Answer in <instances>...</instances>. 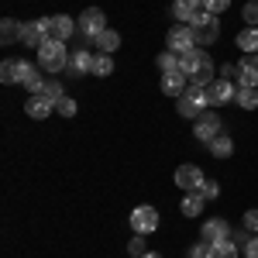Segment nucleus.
Returning a JSON list of instances; mask_svg holds the SVG:
<instances>
[{"instance_id": "nucleus-36", "label": "nucleus", "mask_w": 258, "mask_h": 258, "mask_svg": "<svg viewBox=\"0 0 258 258\" xmlns=\"http://www.w3.org/2000/svg\"><path fill=\"white\" fill-rule=\"evenodd\" d=\"M200 193H203V200H217V197H220V186H217V182H214V179H207Z\"/></svg>"}, {"instance_id": "nucleus-20", "label": "nucleus", "mask_w": 258, "mask_h": 258, "mask_svg": "<svg viewBox=\"0 0 258 258\" xmlns=\"http://www.w3.org/2000/svg\"><path fill=\"white\" fill-rule=\"evenodd\" d=\"M238 48L244 52V55H258V28L238 31Z\"/></svg>"}, {"instance_id": "nucleus-25", "label": "nucleus", "mask_w": 258, "mask_h": 258, "mask_svg": "<svg viewBox=\"0 0 258 258\" xmlns=\"http://www.w3.org/2000/svg\"><path fill=\"white\" fill-rule=\"evenodd\" d=\"M110 73H114V59H110L107 52H97V55H93V69H90V76H100V80H103V76H110Z\"/></svg>"}, {"instance_id": "nucleus-16", "label": "nucleus", "mask_w": 258, "mask_h": 258, "mask_svg": "<svg viewBox=\"0 0 258 258\" xmlns=\"http://www.w3.org/2000/svg\"><path fill=\"white\" fill-rule=\"evenodd\" d=\"M93 69V52H86V48H73L69 52V66H66V73L69 76H86Z\"/></svg>"}, {"instance_id": "nucleus-32", "label": "nucleus", "mask_w": 258, "mask_h": 258, "mask_svg": "<svg viewBox=\"0 0 258 258\" xmlns=\"http://www.w3.org/2000/svg\"><path fill=\"white\" fill-rule=\"evenodd\" d=\"M127 255H131V258L148 255V251H145V234H135V238L127 241Z\"/></svg>"}, {"instance_id": "nucleus-35", "label": "nucleus", "mask_w": 258, "mask_h": 258, "mask_svg": "<svg viewBox=\"0 0 258 258\" xmlns=\"http://www.w3.org/2000/svg\"><path fill=\"white\" fill-rule=\"evenodd\" d=\"M55 110H59L62 117H76V100H73V97H62L59 103H55Z\"/></svg>"}, {"instance_id": "nucleus-2", "label": "nucleus", "mask_w": 258, "mask_h": 258, "mask_svg": "<svg viewBox=\"0 0 258 258\" xmlns=\"http://www.w3.org/2000/svg\"><path fill=\"white\" fill-rule=\"evenodd\" d=\"M38 66L48 73V76L62 73V69L69 66V48H66V41H55V38L41 41L38 45Z\"/></svg>"}, {"instance_id": "nucleus-24", "label": "nucleus", "mask_w": 258, "mask_h": 258, "mask_svg": "<svg viewBox=\"0 0 258 258\" xmlns=\"http://www.w3.org/2000/svg\"><path fill=\"white\" fill-rule=\"evenodd\" d=\"M203 193H182V214L186 217H197V214H203Z\"/></svg>"}, {"instance_id": "nucleus-5", "label": "nucleus", "mask_w": 258, "mask_h": 258, "mask_svg": "<svg viewBox=\"0 0 258 258\" xmlns=\"http://www.w3.org/2000/svg\"><path fill=\"white\" fill-rule=\"evenodd\" d=\"M131 231H135V234H152V231H159V210L148 207V203L135 207V210H131Z\"/></svg>"}, {"instance_id": "nucleus-30", "label": "nucleus", "mask_w": 258, "mask_h": 258, "mask_svg": "<svg viewBox=\"0 0 258 258\" xmlns=\"http://www.w3.org/2000/svg\"><path fill=\"white\" fill-rule=\"evenodd\" d=\"M189 258H214V244H210V241H203V238H200L197 244L189 248Z\"/></svg>"}, {"instance_id": "nucleus-11", "label": "nucleus", "mask_w": 258, "mask_h": 258, "mask_svg": "<svg viewBox=\"0 0 258 258\" xmlns=\"http://www.w3.org/2000/svg\"><path fill=\"white\" fill-rule=\"evenodd\" d=\"M234 93H238V83H234V80H224V76H217V80L207 86V97H210V103H214V107L231 103V100H234Z\"/></svg>"}, {"instance_id": "nucleus-23", "label": "nucleus", "mask_w": 258, "mask_h": 258, "mask_svg": "<svg viewBox=\"0 0 258 258\" xmlns=\"http://www.w3.org/2000/svg\"><path fill=\"white\" fill-rule=\"evenodd\" d=\"M234 103H238L241 110H255V107H258V90H251V86H238Z\"/></svg>"}, {"instance_id": "nucleus-1", "label": "nucleus", "mask_w": 258, "mask_h": 258, "mask_svg": "<svg viewBox=\"0 0 258 258\" xmlns=\"http://www.w3.org/2000/svg\"><path fill=\"white\" fill-rule=\"evenodd\" d=\"M179 69L189 76V83H197V86H210V83L217 80L214 76V62H210V55L203 48H189L186 55H179Z\"/></svg>"}, {"instance_id": "nucleus-26", "label": "nucleus", "mask_w": 258, "mask_h": 258, "mask_svg": "<svg viewBox=\"0 0 258 258\" xmlns=\"http://www.w3.org/2000/svg\"><path fill=\"white\" fill-rule=\"evenodd\" d=\"M210 152H214V159H227V155L234 152V141H231L227 135H224V131H220L217 138L210 141Z\"/></svg>"}, {"instance_id": "nucleus-38", "label": "nucleus", "mask_w": 258, "mask_h": 258, "mask_svg": "<svg viewBox=\"0 0 258 258\" xmlns=\"http://www.w3.org/2000/svg\"><path fill=\"white\" fill-rule=\"evenodd\" d=\"M244 258H258V238H248V244H244Z\"/></svg>"}, {"instance_id": "nucleus-28", "label": "nucleus", "mask_w": 258, "mask_h": 258, "mask_svg": "<svg viewBox=\"0 0 258 258\" xmlns=\"http://www.w3.org/2000/svg\"><path fill=\"white\" fill-rule=\"evenodd\" d=\"M0 80L7 83H18V59H4V66H0Z\"/></svg>"}, {"instance_id": "nucleus-10", "label": "nucleus", "mask_w": 258, "mask_h": 258, "mask_svg": "<svg viewBox=\"0 0 258 258\" xmlns=\"http://www.w3.org/2000/svg\"><path fill=\"white\" fill-rule=\"evenodd\" d=\"M203 172H200L197 165H179L176 169V186L182 189V193H200L203 189Z\"/></svg>"}, {"instance_id": "nucleus-17", "label": "nucleus", "mask_w": 258, "mask_h": 258, "mask_svg": "<svg viewBox=\"0 0 258 258\" xmlns=\"http://www.w3.org/2000/svg\"><path fill=\"white\" fill-rule=\"evenodd\" d=\"M45 38H48V35H45V24H41V21H21V41H24L28 48H38Z\"/></svg>"}, {"instance_id": "nucleus-18", "label": "nucleus", "mask_w": 258, "mask_h": 258, "mask_svg": "<svg viewBox=\"0 0 258 258\" xmlns=\"http://www.w3.org/2000/svg\"><path fill=\"white\" fill-rule=\"evenodd\" d=\"M200 11H203V0H176V4H172V14H176L179 24H189Z\"/></svg>"}, {"instance_id": "nucleus-14", "label": "nucleus", "mask_w": 258, "mask_h": 258, "mask_svg": "<svg viewBox=\"0 0 258 258\" xmlns=\"http://www.w3.org/2000/svg\"><path fill=\"white\" fill-rule=\"evenodd\" d=\"M238 66V86H251L258 90V55H241Z\"/></svg>"}, {"instance_id": "nucleus-40", "label": "nucleus", "mask_w": 258, "mask_h": 258, "mask_svg": "<svg viewBox=\"0 0 258 258\" xmlns=\"http://www.w3.org/2000/svg\"><path fill=\"white\" fill-rule=\"evenodd\" d=\"M141 258H162V255H152V251H148V255H141Z\"/></svg>"}, {"instance_id": "nucleus-22", "label": "nucleus", "mask_w": 258, "mask_h": 258, "mask_svg": "<svg viewBox=\"0 0 258 258\" xmlns=\"http://www.w3.org/2000/svg\"><path fill=\"white\" fill-rule=\"evenodd\" d=\"M238 234H227L224 241H217L214 244V258H238Z\"/></svg>"}, {"instance_id": "nucleus-4", "label": "nucleus", "mask_w": 258, "mask_h": 258, "mask_svg": "<svg viewBox=\"0 0 258 258\" xmlns=\"http://www.w3.org/2000/svg\"><path fill=\"white\" fill-rule=\"evenodd\" d=\"M189 28H193V38L197 45H214L220 38V21L214 14H207V11H200L197 18L189 21Z\"/></svg>"}, {"instance_id": "nucleus-21", "label": "nucleus", "mask_w": 258, "mask_h": 258, "mask_svg": "<svg viewBox=\"0 0 258 258\" xmlns=\"http://www.w3.org/2000/svg\"><path fill=\"white\" fill-rule=\"evenodd\" d=\"M117 45H120V35H117V31H110V28H107V31H100L97 38H93V48H97V52H107V55H110Z\"/></svg>"}, {"instance_id": "nucleus-31", "label": "nucleus", "mask_w": 258, "mask_h": 258, "mask_svg": "<svg viewBox=\"0 0 258 258\" xmlns=\"http://www.w3.org/2000/svg\"><path fill=\"white\" fill-rule=\"evenodd\" d=\"M159 69H162V73L179 69V55H176V52H162V55H159Z\"/></svg>"}, {"instance_id": "nucleus-8", "label": "nucleus", "mask_w": 258, "mask_h": 258, "mask_svg": "<svg viewBox=\"0 0 258 258\" xmlns=\"http://www.w3.org/2000/svg\"><path fill=\"white\" fill-rule=\"evenodd\" d=\"M169 52H176V55H186L189 48H197V38H193V28L189 24H176V28H169Z\"/></svg>"}, {"instance_id": "nucleus-3", "label": "nucleus", "mask_w": 258, "mask_h": 258, "mask_svg": "<svg viewBox=\"0 0 258 258\" xmlns=\"http://www.w3.org/2000/svg\"><path fill=\"white\" fill-rule=\"evenodd\" d=\"M207 103H210V97H207V86H197V83H189V86H186V93L179 97L176 110H179V117L197 120L200 114H207Z\"/></svg>"}, {"instance_id": "nucleus-29", "label": "nucleus", "mask_w": 258, "mask_h": 258, "mask_svg": "<svg viewBox=\"0 0 258 258\" xmlns=\"http://www.w3.org/2000/svg\"><path fill=\"white\" fill-rule=\"evenodd\" d=\"M241 18L248 21V28H258V0H248L241 7Z\"/></svg>"}, {"instance_id": "nucleus-7", "label": "nucleus", "mask_w": 258, "mask_h": 258, "mask_svg": "<svg viewBox=\"0 0 258 258\" xmlns=\"http://www.w3.org/2000/svg\"><path fill=\"white\" fill-rule=\"evenodd\" d=\"M76 24H80V31H83V35L93 41V38L100 35V31H107V14H103L100 7H86V11L80 14V21H76Z\"/></svg>"}, {"instance_id": "nucleus-6", "label": "nucleus", "mask_w": 258, "mask_h": 258, "mask_svg": "<svg viewBox=\"0 0 258 258\" xmlns=\"http://www.w3.org/2000/svg\"><path fill=\"white\" fill-rule=\"evenodd\" d=\"M41 24H45V35L48 38H55V41H66V38H73L76 35V21L69 18V14H55V18H41Z\"/></svg>"}, {"instance_id": "nucleus-13", "label": "nucleus", "mask_w": 258, "mask_h": 258, "mask_svg": "<svg viewBox=\"0 0 258 258\" xmlns=\"http://www.w3.org/2000/svg\"><path fill=\"white\" fill-rule=\"evenodd\" d=\"M52 110H55V100L45 97V93H31L28 103H24V114H28V117H35V120H45Z\"/></svg>"}, {"instance_id": "nucleus-37", "label": "nucleus", "mask_w": 258, "mask_h": 258, "mask_svg": "<svg viewBox=\"0 0 258 258\" xmlns=\"http://www.w3.org/2000/svg\"><path fill=\"white\" fill-rule=\"evenodd\" d=\"M244 231H258V210H248L244 214Z\"/></svg>"}, {"instance_id": "nucleus-15", "label": "nucleus", "mask_w": 258, "mask_h": 258, "mask_svg": "<svg viewBox=\"0 0 258 258\" xmlns=\"http://www.w3.org/2000/svg\"><path fill=\"white\" fill-rule=\"evenodd\" d=\"M193 135H197L200 141H207V145H210V141L220 135V117H217V114H210V110H207V114H200V117H197V131H193Z\"/></svg>"}, {"instance_id": "nucleus-12", "label": "nucleus", "mask_w": 258, "mask_h": 258, "mask_svg": "<svg viewBox=\"0 0 258 258\" xmlns=\"http://www.w3.org/2000/svg\"><path fill=\"white\" fill-rule=\"evenodd\" d=\"M159 86H162V93H165V97H182V93H186V86H189V76H186L182 69H172V73H162Z\"/></svg>"}, {"instance_id": "nucleus-27", "label": "nucleus", "mask_w": 258, "mask_h": 258, "mask_svg": "<svg viewBox=\"0 0 258 258\" xmlns=\"http://www.w3.org/2000/svg\"><path fill=\"white\" fill-rule=\"evenodd\" d=\"M14 38H21V24H18V21H11V18H4V24H0V41L11 45Z\"/></svg>"}, {"instance_id": "nucleus-34", "label": "nucleus", "mask_w": 258, "mask_h": 258, "mask_svg": "<svg viewBox=\"0 0 258 258\" xmlns=\"http://www.w3.org/2000/svg\"><path fill=\"white\" fill-rule=\"evenodd\" d=\"M41 93H45V97H52L55 103L66 97V93H62V83H59V80H45V90H41Z\"/></svg>"}, {"instance_id": "nucleus-19", "label": "nucleus", "mask_w": 258, "mask_h": 258, "mask_svg": "<svg viewBox=\"0 0 258 258\" xmlns=\"http://www.w3.org/2000/svg\"><path fill=\"white\" fill-rule=\"evenodd\" d=\"M227 234H231V227H227V224H224L220 217L207 220V224H203V231H200V238H203V241H210V244H217V241H224Z\"/></svg>"}, {"instance_id": "nucleus-39", "label": "nucleus", "mask_w": 258, "mask_h": 258, "mask_svg": "<svg viewBox=\"0 0 258 258\" xmlns=\"http://www.w3.org/2000/svg\"><path fill=\"white\" fill-rule=\"evenodd\" d=\"M220 76H224V80H238V66H224Z\"/></svg>"}, {"instance_id": "nucleus-9", "label": "nucleus", "mask_w": 258, "mask_h": 258, "mask_svg": "<svg viewBox=\"0 0 258 258\" xmlns=\"http://www.w3.org/2000/svg\"><path fill=\"white\" fill-rule=\"evenodd\" d=\"M45 69L41 66H31V62H18V83L24 86V90H31V93H41L45 90V76H41Z\"/></svg>"}, {"instance_id": "nucleus-33", "label": "nucleus", "mask_w": 258, "mask_h": 258, "mask_svg": "<svg viewBox=\"0 0 258 258\" xmlns=\"http://www.w3.org/2000/svg\"><path fill=\"white\" fill-rule=\"evenodd\" d=\"M227 7H231V0H203V11H207V14H214V18L224 14Z\"/></svg>"}]
</instances>
